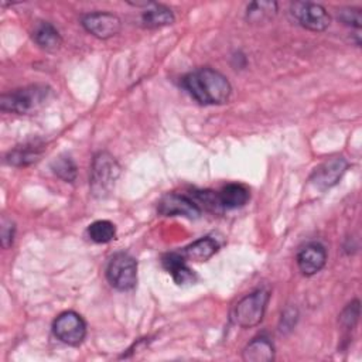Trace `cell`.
I'll return each instance as SVG.
<instances>
[{"mask_svg":"<svg viewBox=\"0 0 362 362\" xmlns=\"http://www.w3.org/2000/svg\"><path fill=\"white\" fill-rule=\"evenodd\" d=\"M181 85L201 105H222L232 92L228 78L208 66L188 72Z\"/></svg>","mask_w":362,"mask_h":362,"instance_id":"cell-1","label":"cell"},{"mask_svg":"<svg viewBox=\"0 0 362 362\" xmlns=\"http://www.w3.org/2000/svg\"><path fill=\"white\" fill-rule=\"evenodd\" d=\"M51 96V88L47 85H28L3 93L0 98V109L17 115H25L41 109Z\"/></svg>","mask_w":362,"mask_h":362,"instance_id":"cell-2","label":"cell"},{"mask_svg":"<svg viewBox=\"0 0 362 362\" xmlns=\"http://www.w3.org/2000/svg\"><path fill=\"white\" fill-rule=\"evenodd\" d=\"M120 175V165L112 154L107 151H99L95 154L90 165L89 185L96 198L107 197Z\"/></svg>","mask_w":362,"mask_h":362,"instance_id":"cell-3","label":"cell"},{"mask_svg":"<svg viewBox=\"0 0 362 362\" xmlns=\"http://www.w3.org/2000/svg\"><path fill=\"white\" fill-rule=\"evenodd\" d=\"M269 297V291L256 290L239 300L230 313L232 322L240 328H252L260 324L266 311Z\"/></svg>","mask_w":362,"mask_h":362,"instance_id":"cell-4","label":"cell"},{"mask_svg":"<svg viewBox=\"0 0 362 362\" xmlns=\"http://www.w3.org/2000/svg\"><path fill=\"white\" fill-rule=\"evenodd\" d=\"M107 281L120 291L132 290L137 283V262L124 252L112 256L106 267Z\"/></svg>","mask_w":362,"mask_h":362,"instance_id":"cell-5","label":"cell"},{"mask_svg":"<svg viewBox=\"0 0 362 362\" xmlns=\"http://www.w3.org/2000/svg\"><path fill=\"white\" fill-rule=\"evenodd\" d=\"M290 10L296 21L311 31H324L331 23L328 11L318 3L294 1L291 3Z\"/></svg>","mask_w":362,"mask_h":362,"instance_id":"cell-6","label":"cell"},{"mask_svg":"<svg viewBox=\"0 0 362 362\" xmlns=\"http://www.w3.org/2000/svg\"><path fill=\"white\" fill-rule=\"evenodd\" d=\"M54 335L64 344L76 346L86 335V324L83 318L75 311H65L59 314L52 324Z\"/></svg>","mask_w":362,"mask_h":362,"instance_id":"cell-7","label":"cell"},{"mask_svg":"<svg viewBox=\"0 0 362 362\" xmlns=\"http://www.w3.org/2000/svg\"><path fill=\"white\" fill-rule=\"evenodd\" d=\"M81 23L88 33H90L92 35L100 40H107L115 37L116 34H119L122 27L120 18L116 14L107 13V11L88 13L82 16Z\"/></svg>","mask_w":362,"mask_h":362,"instance_id":"cell-8","label":"cell"},{"mask_svg":"<svg viewBox=\"0 0 362 362\" xmlns=\"http://www.w3.org/2000/svg\"><path fill=\"white\" fill-rule=\"evenodd\" d=\"M346 168H348V163L344 157H332L324 161L322 164H320L314 170L310 180L317 188L327 189L334 187L341 180Z\"/></svg>","mask_w":362,"mask_h":362,"instance_id":"cell-9","label":"cell"},{"mask_svg":"<svg viewBox=\"0 0 362 362\" xmlns=\"http://www.w3.org/2000/svg\"><path fill=\"white\" fill-rule=\"evenodd\" d=\"M158 214L164 216H187V218H198L201 215V209L191 199V197L180 195V194H168L160 202L157 208Z\"/></svg>","mask_w":362,"mask_h":362,"instance_id":"cell-10","label":"cell"},{"mask_svg":"<svg viewBox=\"0 0 362 362\" xmlns=\"http://www.w3.org/2000/svg\"><path fill=\"white\" fill-rule=\"evenodd\" d=\"M327 262V250L321 243L305 245L297 255V264L303 274L313 276L318 273Z\"/></svg>","mask_w":362,"mask_h":362,"instance_id":"cell-11","label":"cell"},{"mask_svg":"<svg viewBox=\"0 0 362 362\" xmlns=\"http://www.w3.org/2000/svg\"><path fill=\"white\" fill-rule=\"evenodd\" d=\"M44 151V144L40 141H33V143H25L23 146L16 147L6 156V161L10 165L14 167H25L30 165L41 157Z\"/></svg>","mask_w":362,"mask_h":362,"instance_id":"cell-12","label":"cell"},{"mask_svg":"<svg viewBox=\"0 0 362 362\" xmlns=\"http://www.w3.org/2000/svg\"><path fill=\"white\" fill-rule=\"evenodd\" d=\"M163 264L168 270V273H171V276H173V279L177 284L192 283L197 279L194 270H191L187 266L185 259L182 257L181 253H168V255H165L163 257Z\"/></svg>","mask_w":362,"mask_h":362,"instance_id":"cell-13","label":"cell"},{"mask_svg":"<svg viewBox=\"0 0 362 362\" xmlns=\"http://www.w3.org/2000/svg\"><path fill=\"white\" fill-rule=\"evenodd\" d=\"M246 362H270L274 359V346L266 337H259L250 341L242 354Z\"/></svg>","mask_w":362,"mask_h":362,"instance_id":"cell-14","label":"cell"},{"mask_svg":"<svg viewBox=\"0 0 362 362\" xmlns=\"http://www.w3.org/2000/svg\"><path fill=\"white\" fill-rule=\"evenodd\" d=\"M218 250V243L212 239V238H201L195 242H192L191 245H188L187 247H184V250L181 252L182 257L185 260H192V262H205L209 257H212Z\"/></svg>","mask_w":362,"mask_h":362,"instance_id":"cell-15","label":"cell"},{"mask_svg":"<svg viewBox=\"0 0 362 362\" xmlns=\"http://www.w3.org/2000/svg\"><path fill=\"white\" fill-rule=\"evenodd\" d=\"M33 40L45 51H57L62 42L58 30L47 21H41L33 31Z\"/></svg>","mask_w":362,"mask_h":362,"instance_id":"cell-16","label":"cell"},{"mask_svg":"<svg viewBox=\"0 0 362 362\" xmlns=\"http://www.w3.org/2000/svg\"><path fill=\"white\" fill-rule=\"evenodd\" d=\"M216 195H218L219 205L226 209L240 208L249 199L247 188L240 184H228Z\"/></svg>","mask_w":362,"mask_h":362,"instance_id":"cell-17","label":"cell"},{"mask_svg":"<svg viewBox=\"0 0 362 362\" xmlns=\"http://www.w3.org/2000/svg\"><path fill=\"white\" fill-rule=\"evenodd\" d=\"M173 21H174L173 11L168 7L157 3H151L146 8V11H143L141 14V23L147 28H160V27L173 24Z\"/></svg>","mask_w":362,"mask_h":362,"instance_id":"cell-18","label":"cell"},{"mask_svg":"<svg viewBox=\"0 0 362 362\" xmlns=\"http://www.w3.org/2000/svg\"><path fill=\"white\" fill-rule=\"evenodd\" d=\"M277 13L276 1H252L246 8V18L250 23L260 24L272 20Z\"/></svg>","mask_w":362,"mask_h":362,"instance_id":"cell-19","label":"cell"},{"mask_svg":"<svg viewBox=\"0 0 362 362\" xmlns=\"http://www.w3.org/2000/svg\"><path fill=\"white\" fill-rule=\"evenodd\" d=\"M88 235L96 243H107L115 239L116 228L110 221L100 219V221H95L89 225Z\"/></svg>","mask_w":362,"mask_h":362,"instance_id":"cell-20","label":"cell"},{"mask_svg":"<svg viewBox=\"0 0 362 362\" xmlns=\"http://www.w3.org/2000/svg\"><path fill=\"white\" fill-rule=\"evenodd\" d=\"M51 168L55 175H58L61 180L66 181V182H74L76 178V165H75L74 160L68 156L58 157L52 163Z\"/></svg>","mask_w":362,"mask_h":362,"instance_id":"cell-21","label":"cell"},{"mask_svg":"<svg viewBox=\"0 0 362 362\" xmlns=\"http://www.w3.org/2000/svg\"><path fill=\"white\" fill-rule=\"evenodd\" d=\"M359 318V301L354 300L351 304H348L344 311L339 315V322L344 328L352 329Z\"/></svg>","mask_w":362,"mask_h":362,"instance_id":"cell-22","label":"cell"},{"mask_svg":"<svg viewBox=\"0 0 362 362\" xmlns=\"http://www.w3.org/2000/svg\"><path fill=\"white\" fill-rule=\"evenodd\" d=\"M338 18H339V21H342L345 25L355 27L356 30L361 28L362 16H361V10H359V8H354V7L341 8V10L338 11Z\"/></svg>","mask_w":362,"mask_h":362,"instance_id":"cell-23","label":"cell"},{"mask_svg":"<svg viewBox=\"0 0 362 362\" xmlns=\"http://www.w3.org/2000/svg\"><path fill=\"white\" fill-rule=\"evenodd\" d=\"M13 238H14V223L11 221L3 219V222H1V243H3L4 249L11 246Z\"/></svg>","mask_w":362,"mask_h":362,"instance_id":"cell-24","label":"cell"}]
</instances>
